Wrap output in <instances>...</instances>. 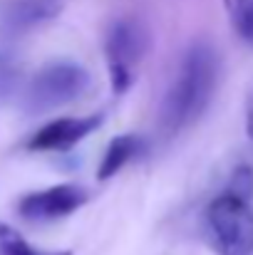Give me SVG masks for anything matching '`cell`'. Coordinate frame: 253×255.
I'll return each mask as SVG.
<instances>
[{
    "label": "cell",
    "mask_w": 253,
    "mask_h": 255,
    "mask_svg": "<svg viewBox=\"0 0 253 255\" xmlns=\"http://www.w3.org/2000/svg\"><path fill=\"white\" fill-rule=\"evenodd\" d=\"M249 134L253 136V102H251V109H249Z\"/></svg>",
    "instance_id": "cell-12"
},
{
    "label": "cell",
    "mask_w": 253,
    "mask_h": 255,
    "mask_svg": "<svg viewBox=\"0 0 253 255\" xmlns=\"http://www.w3.org/2000/svg\"><path fill=\"white\" fill-rule=\"evenodd\" d=\"M0 255H70V251H60V253L37 251L15 228H10L7 223H0Z\"/></svg>",
    "instance_id": "cell-10"
},
{
    "label": "cell",
    "mask_w": 253,
    "mask_h": 255,
    "mask_svg": "<svg viewBox=\"0 0 253 255\" xmlns=\"http://www.w3.org/2000/svg\"><path fill=\"white\" fill-rule=\"evenodd\" d=\"M89 85V75L80 65L52 62L42 67L22 92V107L32 114L52 112L77 99Z\"/></svg>",
    "instance_id": "cell-3"
},
{
    "label": "cell",
    "mask_w": 253,
    "mask_h": 255,
    "mask_svg": "<svg viewBox=\"0 0 253 255\" xmlns=\"http://www.w3.org/2000/svg\"><path fill=\"white\" fill-rule=\"evenodd\" d=\"M142 149H144V139L137 134H122V136L112 139L107 151H104V159L99 164V171H97L99 181H107L114 173H119Z\"/></svg>",
    "instance_id": "cell-8"
},
{
    "label": "cell",
    "mask_w": 253,
    "mask_h": 255,
    "mask_svg": "<svg viewBox=\"0 0 253 255\" xmlns=\"http://www.w3.org/2000/svg\"><path fill=\"white\" fill-rule=\"evenodd\" d=\"M87 191L75 186V183H60V186H50L42 191H32L27 196L20 198L17 211L25 221H57L65 218L70 213H75L77 208H82L87 203Z\"/></svg>",
    "instance_id": "cell-5"
},
{
    "label": "cell",
    "mask_w": 253,
    "mask_h": 255,
    "mask_svg": "<svg viewBox=\"0 0 253 255\" xmlns=\"http://www.w3.org/2000/svg\"><path fill=\"white\" fill-rule=\"evenodd\" d=\"M206 236L216 255H253L251 198L224 191L206 208Z\"/></svg>",
    "instance_id": "cell-2"
},
{
    "label": "cell",
    "mask_w": 253,
    "mask_h": 255,
    "mask_svg": "<svg viewBox=\"0 0 253 255\" xmlns=\"http://www.w3.org/2000/svg\"><path fill=\"white\" fill-rule=\"evenodd\" d=\"M226 191L239 193V196H244V198H253V171L249 169V166H239V169L234 171L231 183H229Z\"/></svg>",
    "instance_id": "cell-11"
},
{
    "label": "cell",
    "mask_w": 253,
    "mask_h": 255,
    "mask_svg": "<svg viewBox=\"0 0 253 255\" xmlns=\"http://www.w3.org/2000/svg\"><path fill=\"white\" fill-rule=\"evenodd\" d=\"M60 12H62V0H12L2 20L10 32H25L55 20Z\"/></svg>",
    "instance_id": "cell-7"
},
{
    "label": "cell",
    "mask_w": 253,
    "mask_h": 255,
    "mask_svg": "<svg viewBox=\"0 0 253 255\" xmlns=\"http://www.w3.org/2000/svg\"><path fill=\"white\" fill-rule=\"evenodd\" d=\"M219 85V55L209 42H196L181 60V67L162 104V131L174 136L189 129L211 104Z\"/></svg>",
    "instance_id": "cell-1"
},
{
    "label": "cell",
    "mask_w": 253,
    "mask_h": 255,
    "mask_svg": "<svg viewBox=\"0 0 253 255\" xmlns=\"http://www.w3.org/2000/svg\"><path fill=\"white\" fill-rule=\"evenodd\" d=\"M149 32L137 17L117 20L104 40V55L109 65V82L114 94H124L137 75V65L147 55Z\"/></svg>",
    "instance_id": "cell-4"
},
{
    "label": "cell",
    "mask_w": 253,
    "mask_h": 255,
    "mask_svg": "<svg viewBox=\"0 0 253 255\" xmlns=\"http://www.w3.org/2000/svg\"><path fill=\"white\" fill-rule=\"evenodd\" d=\"M102 114H89V117H75V119H57L45 124L40 131H35L27 141L30 151H67L75 144L87 139L99 124Z\"/></svg>",
    "instance_id": "cell-6"
},
{
    "label": "cell",
    "mask_w": 253,
    "mask_h": 255,
    "mask_svg": "<svg viewBox=\"0 0 253 255\" xmlns=\"http://www.w3.org/2000/svg\"><path fill=\"white\" fill-rule=\"evenodd\" d=\"M224 2L239 37L253 45V0H224Z\"/></svg>",
    "instance_id": "cell-9"
}]
</instances>
